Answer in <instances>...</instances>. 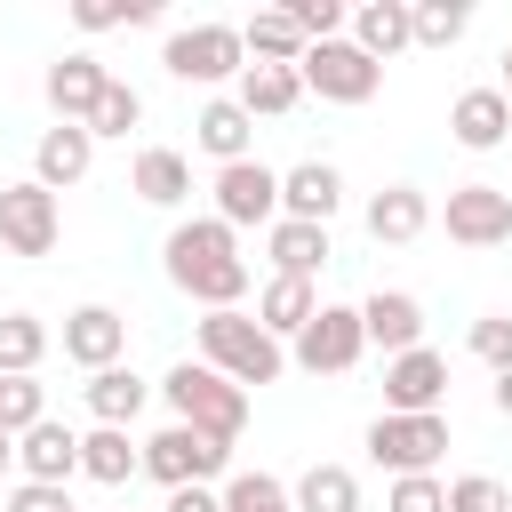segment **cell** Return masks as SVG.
<instances>
[{
    "label": "cell",
    "instance_id": "obj_1",
    "mask_svg": "<svg viewBox=\"0 0 512 512\" xmlns=\"http://www.w3.org/2000/svg\"><path fill=\"white\" fill-rule=\"evenodd\" d=\"M168 280L200 304V312H240V296H248V256H240V232L224 224V216H184L176 232H168Z\"/></svg>",
    "mask_w": 512,
    "mask_h": 512
},
{
    "label": "cell",
    "instance_id": "obj_2",
    "mask_svg": "<svg viewBox=\"0 0 512 512\" xmlns=\"http://www.w3.org/2000/svg\"><path fill=\"white\" fill-rule=\"evenodd\" d=\"M200 360L216 368V376H232L240 392L248 384H280V368H288V352H280V336L256 320V312H200Z\"/></svg>",
    "mask_w": 512,
    "mask_h": 512
},
{
    "label": "cell",
    "instance_id": "obj_3",
    "mask_svg": "<svg viewBox=\"0 0 512 512\" xmlns=\"http://www.w3.org/2000/svg\"><path fill=\"white\" fill-rule=\"evenodd\" d=\"M160 400L176 408V424L216 432V440H232V448H240V432H248V392H240L232 376H216L208 360H176V368L160 376Z\"/></svg>",
    "mask_w": 512,
    "mask_h": 512
},
{
    "label": "cell",
    "instance_id": "obj_4",
    "mask_svg": "<svg viewBox=\"0 0 512 512\" xmlns=\"http://www.w3.org/2000/svg\"><path fill=\"white\" fill-rule=\"evenodd\" d=\"M160 64L184 88H216V80L248 72V40H240V24H176L168 48H160Z\"/></svg>",
    "mask_w": 512,
    "mask_h": 512
},
{
    "label": "cell",
    "instance_id": "obj_5",
    "mask_svg": "<svg viewBox=\"0 0 512 512\" xmlns=\"http://www.w3.org/2000/svg\"><path fill=\"white\" fill-rule=\"evenodd\" d=\"M144 472L176 496V488H208V480H232V440L216 432H192V424H168L144 440Z\"/></svg>",
    "mask_w": 512,
    "mask_h": 512
},
{
    "label": "cell",
    "instance_id": "obj_6",
    "mask_svg": "<svg viewBox=\"0 0 512 512\" xmlns=\"http://www.w3.org/2000/svg\"><path fill=\"white\" fill-rule=\"evenodd\" d=\"M304 96H320V104H368L376 88H384V64L368 56V48H352V40H320V48H304Z\"/></svg>",
    "mask_w": 512,
    "mask_h": 512
},
{
    "label": "cell",
    "instance_id": "obj_7",
    "mask_svg": "<svg viewBox=\"0 0 512 512\" xmlns=\"http://www.w3.org/2000/svg\"><path fill=\"white\" fill-rule=\"evenodd\" d=\"M56 240H64V208H56V192L48 184H0V248L8 256H56Z\"/></svg>",
    "mask_w": 512,
    "mask_h": 512
},
{
    "label": "cell",
    "instance_id": "obj_8",
    "mask_svg": "<svg viewBox=\"0 0 512 512\" xmlns=\"http://www.w3.org/2000/svg\"><path fill=\"white\" fill-rule=\"evenodd\" d=\"M368 456L392 472V480H408V472H432L440 456H448V416H376L368 424Z\"/></svg>",
    "mask_w": 512,
    "mask_h": 512
},
{
    "label": "cell",
    "instance_id": "obj_9",
    "mask_svg": "<svg viewBox=\"0 0 512 512\" xmlns=\"http://www.w3.org/2000/svg\"><path fill=\"white\" fill-rule=\"evenodd\" d=\"M360 352H368L360 304H320L312 328L296 336V368H304V376H344V368H360Z\"/></svg>",
    "mask_w": 512,
    "mask_h": 512
},
{
    "label": "cell",
    "instance_id": "obj_10",
    "mask_svg": "<svg viewBox=\"0 0 512 512\" xmlns=\"http://www.w3.org/2000/svg\"><path fill=\"white\" fill-rule=\"evenodd\" d=\"M216 216L240 232V224H280V168H264V160H232V168H216Z\"/></svg>",
    "mask_w": 512,
    "mask_h": 512
},
{
    "label": "cell",
    "instance_id": "obj_11",
    "mask_svg": "<svg viewBox=\"0 0 512 512\" xmlns=\"http://www.w3.org/2000/svg\"><path fill=\"white\" fill-rule=\"evenodd\" d=\"M440 400H448V360L432 344L384 360V408L392 416H440Z\"/></svg>",
    "mask_w": 512,
    "mask_h": 512
},
{
    "label": "cell",
    "instance_id": "obj_12",
    "mask_svg": "<svg viewBox=\"0 0 512 512\" xmlns=\"http://www.w3.org/2000/svg\"><path fill=\"white\" fill-rule=\"evenodd\" d=\"M448 240L456 248H504L512 240V192L504 184H456L448 192Z\"/></svg>",
    "mask_w": 512,
    "mask_h": 512
},
{
    "label": "cell",
    "instance_id": "obj_13",
    "mask_svg": "<svg viewBox=\"0 0 512 512\" xmlns=\"http://www.w3.org/2000/svg\"><path fill=\"white\" fill-rule=\"evenodd\" d=\"M120 352H128V320L112 312V304H72L64 312V360L72 368H120Z\"/></svg>",
    "mask_w": 512,
    "mask_h": 512
},
{
    "label": "cell",
    "instance_id": "obj_14",
    "mask_svg": "<svg viewBox=\"0 0 512 512\" xmlns=\"http://www.w3.org/2000/svg\"><path fill=\"white\" fill-rule=\"evenodd\" d=\"M40 88H48L56 120H80V128H88V112H96V104H104V88H112V72H104L88 48H72V56H56V64H48V80H40Z\"/></svg>",
    "mask_w": 512,
    "mask_h": 512
},
{
    "label": "cell",
    "instance_id": "obj_15",
    "mask_svg": "<svg viewBox=\"0 0 512 512\" xmlns=\"http://www.w3.org/2000/svg\"><path fill=\"white\" fill-rule=\"evenodd\" d=\"M88 168H96V136H88L80 120H56V128H40V144H32V184L64 192V184H80Z\"/></svg>",
    "mask_w": 512,
    "mask_h": 512
},
{
    "label": "cell",
    "instance_id": "obj_16",
    "mask_svg": "<svg viewBox=\"0 0 512 512\" xmlns=\"http://www.w3.org/2000/svg\"><path fill=\"white\" fill-rule=\"evenodd\" d=\"M344 208V176H336V160H296V168H280V216H296V224H328Z\"/></svg>",
    "mask_w": 512,
    "mask_h": 512
},
{
    "label": "cell",
    "instance_id": "obj_17",
    "mask_svg": "<svg viewBox=\"0 0 512 512\" xmlns=\"http://www.w3.org/2000/svg\"><path fill=\"white\" fill-rule=\"evenodd\" d=\"M360 328H368V344H376L384 360H400V352L424 344V304H416L408 288H376V296L360 304Z\"/></svg>",
    "mask_w": 512,
    "mask_h": 512
},
{
    "label": "cell",
    "instance_id": "obj_18",
    "mask_svg": "<svg viewBox=\"0 0 512 512\" xmlns=\"http://www.w3.org/2000/svg\"><path fill=\"white\" fill-rule=\"evenodd\" d=\"M192 144H200L216 168L256 160V120L240 112V96H208V104H200V120H192Z\"/></svg>",
    "mask_w": 512,
    "mask_h": 512
},
{
    "label": "cell",
    "instance_id": "obj_19",
    "mask_svg": "<svg viewBox=\"0 0 512 512\" xmlns=\"http://www.w3.org/2000/svg\"><path fill=\"white\" fill-rule=\"evenodd\" d=\"M16 464H24V480L72 488V472H80V432H72V424H56V416H40V424L16 440Z\"/></svg>",
    "mask_w": 512,
    "mask_h": 512
},
{
    "label": "cell",
    "instance_id": "obj_20",
    "mask_svg": "<svg viewBox=\"0 0 512 512\" xmlns=\"http://www.w3.org/2000/svg\"><path fill=\"white\" fill-rule=\"evenodd\" d=\"M352 48H368L376 64H392L400 48H416V0H360L352 8Z\"/></svg>",
    "mask_w": 512,
    "mask_h": 512
},
{
    "label": "cell",
    "instance_id": "obj_21",
    "mask_svg": "<svg viewBox=\"0 0 512 512\" xmlns=\"http://www.w3.org/2000/svg\"><path fill=\"white\" fill-rule=\"evenodd\" d=\"M448 136H456L464 152H496V144L512 136V104H504V88H464V96L448 104Z\"/></svg>",
    "mask_w": 512,
    "mask_h": 512
},
{
    "label": "cell",
    "instance_id": "obj_22",
    "mask_svg": "<svg viewBox=\"0 0 512 512\" xmlns=\"http://www.w3.org/2000/svg\"><path fill=\"white\" fill-rule=\"evenodd\" d=\"M128 192H136L144 208H184V200H192V160H184L176 144H144L136 168H128Z\"/></svg>",
    "mask_w": 512,
    "mask_h": 512
},
{
    "label": "cell",
    "instance_id": "obj_23",
    "mask_svg": "<svg viewBox=\"0 0 512 512\" xmlns=\"http://www.w3.org/2000/svg\"><path fill=\"white\" fill-rule=\"evenodd\" d=\"M424 224H432V200H424L416 184H384V192L368 200V240H376V248H408Z\"/></svg>",
    "mask_w": 512,
    "mask_h": 512
},
{
    "label": "cell",
    "instance_id": "obj_24",
    "mask_svg": "<svg viewBox=\"0 0 512 512\" xmlns=\"http://www.w3.org/2000/svg\"><path fill=\"white\" fill-rule=\"evenodd\" d=\"M232 96H240V112H248V120H280V112H296V104H304V72H296V64H248Z\"/></svg>",
    "mask_w": 512,
    "mask_h": 512
},
{
    "label": "cell",
    "instance_id": "obj_25",
    "mask_svg": "<svg viewBox=\"0 0 512 512\" xmlns=\"http://www.w3.org/2000/svg\"><path fill=\"white\" fill-rule=\"evenodd\" d=\"M312 312H320V296H312V280H288V272H272L264 288H256V320L280 336V344H296L304 328H312Z\"/></svg>",
    "mask_w": 512,
    "mask_h": 512
},
{
    "label": "cell",
    "instance_id": "obj_26",
    "mask_svg": "<svg viewBox=\"0 0 512 512\" xmlns=\"http://www.w3.org/2000/svg\"><path fill=\"white\" fill-rule=\"evenodd\" d=\"M80 400H88V416H96V424H120V432H128V424L144 416L152 384H144L136 368H96V376L80 384Z\"/></svg>",
    "mask_w": 512,
    "mask_h": 512
},
{
    "label": "cell",
    "instance_id": "obj_27",
    "mask_svg": "<svg viewBox=\"0 0 512 512\" xmlns=\"http://www.w3.org/2000/svg\"><path fill=\"white\" fill-rule=\"evenodd\" d=\"M80 472L104 488H128L144 472V440H128L120 424H96V432H80Z\"/></svg>",
    "mask_w": 512,
    "mask_h": 512
},
{
    "label": "cell",
    "instance_id": "obj_28",
    "mask_svg": "<svg viewBox=\"0 0 512 512\" xmlns=\"http://www.w3.org/2000/svg\"><path fill=\"white\" fill-rule=\"evenodd\" d=\"M264 248H272V272L312 280V272L328 264V224H296V216H280V224L264 232Z\"/></svg>",
    "mask_w": 512,
    "mask_h": 512
},
{
    "label": "cell",
    "instance_id": "obj_29",
    "mask_svg": "<svg viewBox=\"0 0 512 512\" xmlns=\"http://www.w3.org/2000/svg\"><path fill=\"white\" fill-rule=\"evenodd\" d=\"M240 40H248V64H304V48H312L288 8H256V16L240 24Z\"/></svg>",
    "mask_w": 512,
    "mask_h": 512
},
{
    "label": "cell",
    "instance_id": "obj_30",
    "mask_svg": "<svg viewBox=\"0 0 512 512\" xmlns=\"http://www.w3.org/2000/svg\"><path fill=\"white\" fill-rule=\"evenodd\" d=\"M48 320L40 312H0V376H40V360H48Z\"/></svg>",
    "mask_w": 512,
    "mask_h": 512
},
{
    "label": "cell",
    "instance_id": "obj_31",
    "mask_svg": "<svg viewBox=\"0 0 512 512\" xmlns=\"http://www.w3.org/2000/svg\"><path fill=\"white\" fill-rule=\"evenodd\" d=\"M288 496H296V512H360L352 464H304V480H296Z\"/></svg>",
    "mask_w": 512,
    "mask_h": 512
},
{
    "label": "cell",
    "instance_id": "obj_32",
    "mask_svg": "<svg viewBox=\"0 0 512 512\" xmlns=\"http://www.w3.org/2000/svg\"><path fill=\"white\" fill-rule=\"evenodd\" d=\"M40 416H48V384H40V376H0V432L24 440Z\"/></svg>",
    "mask_w": 512,
    "mask_h": 512
},
{
    "label": "cell",
    "instance_id": "obj_33",
    "mask_svg": "<svg viewBox=\"0 0 512 512\" xmlns=\"http://www.w3.org/2000/svg\"><path fill=\"white\" fill-rule=\"evenodd\" d=\"M224 512H296V496L272 472H232L224 480Z\"/></svg>",
    "mask_w": 512,
    "mask_h": 512
},
{
    "label": "cell",
    "instance_id": "obj_34",
    "mask_svg": "<svg viewBox=\"0 0 512 512\" xmlns=\"http://www.w3.org/2000/svg\"><path fill=\"white\" fill-rule=\"evenodd\" d=\"M464 32H472L464 0H416V48H456Z\"/></svg>",
    "mask_w": 512,
    "mask_h": 512
},
{
    "label": "cell",
    "instance_id": "obj_35",
    "mask_svg": "<svg viewBox=\"0 0 512 512\" xmlns=\"http://www.w3.org/2000/svg\"><path fill=\"white\" fill-rule=\"evenodd\" d=\"M80 32H112V24H160V0H80L72 8Z\"/></svg>",
    "mask_w": 512,
    "mask_h": 512
},
{
    "label": "cell",
    "instance_id": "obj_36",
    "mask_svg": "<svg viewBox=\"0 0 512 512\" xmlns=\"http://www.w3.org/2000/svg\"><path fill=\"white\" fill-rule=\"evenodd\" d=\"M136 120H144V96H136L128 80H112V88H104V104L88 112V136H128Z\"/></svg>",
    "mask_w": 512,
    "mask_h": 512
},
{
    "label": "cell",
    "instance_id": "obj_37",
    "mask_svg": "<svg viewBox=\"0 0 512 512\" xmlns=\"http://www.w3.org/2000/svg\"><path fill=\"white\" fill-rule=\"evenodd\" d=\"M448 512H512V488L488 472H464V480H448Z\"/></svg>",
    "mask_w": 512,
    "mask_h": 512
},
{
    "label": "cell",
    "instance_id": "obj_38",
    "mask_svg": "<svg viewBox=\"0 0 512 512\" xmlns=\"http://www.w3.org/2000/svg\"><path fill=\"white\" fill-rule=\"evenodd\" d=\"M384 512H448V480L440 472H408V480H392Z\"/></svg>",
    "mask_w": 512,
    "mask_h": 512
},
{
    "label": "cell",
    "instance_id": "obj_39",
    "mask_svg": "<svg viewBox=\"0 0 512 512\" xmlns=\"http://www.w3.org/2000/svg\"><path fill=\"white\" fill-rule=\"evenodd\" d=\"M472 360H488L496 376L512 368V312H480L472 320Z\"/></svg>",
    "mask_w": 512,
    "mask_h": 512
},
{
    "label": "cell",
    "instance_id": "obj_40",
    "mask_svg": "<svg viewBox=\"0 0 512 512\" xmlns=\"http://www.w3.org/2000/svg\"><path fill=\"white\" fill-rule=\"evenodd\" d=\"M8 512H80L72 488H48V480H16L8 488Z\"/></svg>",
    "mask_w": 512,
    "mask_h": 512
},
{
    "label": "cell",
    "instance_id": "obj_41",
    "mask_svg": "<svg viewBox=\"0 0 512 512\" xmlns=\"http://www.w3.org/2000/svg\"><path fill=\"white\" fill-rule=\"evenodd\" d=\"M168 512H224V488H176Z\"/></svg>",
    "mask_w": 512,
    "mask_h": 512
},
{
    "label": "cell",
    "instance_id": "obj_42",
    "mask_svg": "<svg viewBox=\"0 0 512 512\" xmlns=\"http://www.w3.org/2000/svg\"><path fill=\"white\" fill-rule=\"evenodd\" d=\"M496 416H512V368L496 376Z\"/></svg>",
    "mask_w": 512,
    "mask_h": 512
},
{
    "label": "cell",
    "instance_id": "obj_43",
    "mask_svg": "<svg viewBox=\"0 0 512 512\" xmlns=\"http://www.w3.org/2000/svg\"><path fill=\"white\" fill-rule=\"evenodd\" d=\"M8 464H16V440H8V432H0V472H8Z\"/></svg>",
    "mask_w": 512,
    "mask_h": 512
},
{
    "label": "cell",
    "instance_id": "obj_44",
    "mask_svg": "<svg viewBox=\"0 0 512 512\" xmlns=\"http://www.w3.org/2000/svg\"><path fill=\"white\" fill-rule=\"evenodd\" d=\"M496 88H504V104H512V48H504V80H496Z\"/></svg>",
    "mask_w": 512,
    "mask_h": 512
}]
</instances>
